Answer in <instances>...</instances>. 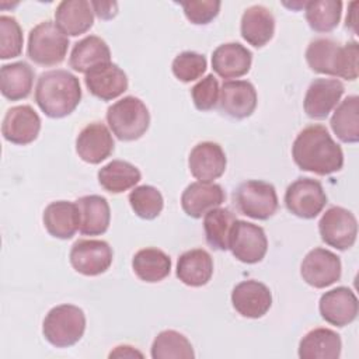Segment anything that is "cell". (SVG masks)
Here are the masks:
<instances>
[{"instance_id":"7c38bea8","label":"cell","mask_w":359,"mask_h":359,"mask_svg":"<svg viewBox=\"0 0 359 359\" xmlns=\"http://www.w3.org/2000/svg\"><path fill=\"white\" fill-rule=\"evenodd\" d=\"M69 258L72 266L79 273L97 276L111 266L114 252L104 240H77L72 245Z\"/></svg>"},{"instance_id":"277c9868","label":"cell","mask_w":359,"mask_h":359,"mask_svg":"<svg viewBox=\"0 0 359 359\" xmlns=\"http://www.w3.org/2000/svg\"><path fill=\"white\" fill-rule=\"evenodd\" d=\"M107 122L119 140L132 142L142 137L149 129L150 112L140 98L128 95L108 108Z\"/></svg>"},{"instance_id":"9a60e30c","label":"cell","mask_w":359,"mask_h":359,"mask_svg":"<svg viewBox=\"0 0 359 359\" xmlns=\"http://www.w3.org/2000/svg\"><path fill=\"white\" fill-rule=\"evenodd\" d=\"M344 91V84L337 79L313 80L304 95V112L311 119H325L337 108Z\"/></svg>"},{"instance_id":"ab89813d","label":"cell","mask_w":359,"mask_h":359,"mask_svg":"<svg viewBox=\"0 0 359 359\" xmlns=\"http://www.w3.org/2000/svg\"><path fill=\"white\" fill-rule=\"evenodd\" d=\"M219 94H220L219 81L213 74L205 76L191 88V97H192L194 105L199 111L213 109L219 102Z\"/></svg>"},{"instance_id":"f546056e","label":"cell","mask_w":359,"mask_h":359,"mask_svg":"<svg viewBox=\"0 0 359 359\" xmlns=\"http://www.w3.org/2000/svg\"><path fill=\"white\" fill-rule=\"evenodd\" d=\"M35 72L27 62L3 65L0 69V90L10 101L27 98L32 90Z\"/></svg>"},{"instance_id":"2e32d148","label":"cell","mask_w":359,"mask_h":359,"mask_svg":"<svg viewBox=\"0 0 359 359\" xmlns=\"http://www.w3.org/2000/svg\"><path fill=\"white\" fill-rule=\"evenodd\" d=\"M255 87L247 80H229L222 84L219 94V109L234 118L244 119L257 108Z\"/></svg>"},{"instance_id":"ee69618b","label":"cell","mask_w":359,"mask_h":359,"mask_svg":"<svg viewBox=\"0 0 359 359\" xmlns=\"http://www.w3.org/2000/svg\"><path fill=\"white\" fill-rule=\"evenodd\" d=\"M356 4H358L356 1H352V3L349 4V7H351L349 14H351V15H346V24H345V25H346V28H352L355 34H356V18H355L356 11L353 10V7H355Z\"/></svg>"},{"instance_id":"74e56055","label":"cell","mask_w":359,"mask_h":359,"mask_svg":"<svg viewBox=\"0 0 359 359\" xmlns=\"http://www.w3.org/2000/svg\"><path fill=\"white\" fill-rule=\"evenodd\" d=\"M22 29L11 15H0V57L3 60L17 57L22 52Z\"/></svg>"},{"instance_id":"4dcf8cb0","label":"cell","mask_w":359,"mask_h":359,"mask_svg":"<svg viewBox=\"0 0 359 359\" xmlns=\"http://www.w3.org/2000/svg\"><path fill=\"white\" fill-rule=\"evenodd\" d=\"M132 268L140 280L156 283L161 282L170 275L171 258L163 250L147 247L139 250L133 255Z\"/></svg>"},{"instance_id":"60d3db41","label":"cell","mask_w":359,"mask_h":359,"mask_svg":"<svg viewBox=\"0 0 359 359\" xmlns=\"http://www.w3.org/2000/svg\"><path fill=\"white\" fill-rule=\"evenodd\" d=\"M180 6L188 21L195 25H205L217 17L222 3L217 0H187L180 1Z\"/></svg>"},{"instance_id":"9c48e42d","label":"cell","mask_w":359,"mask_h":359,"mask_svg":"<svg viewBox=\"0 0 359 359\" xmlns=\"http://www.w3.org/2000/svg\"><path fill=\"white\" fill-rule=\"evenodd\" d=\"M321 240L339 251L351 248L358 236V222L355 215L341 206H331L323 213L318 222Z\"/></svg>"},{"instance_id":"d590c367","label":"cell","mask_w":359,"mask_h":359,"mask_svg":"<svg viewBox=\"0 0 359 359\" xmlns=\"http://www.w3.org/2000/svg\"><path fill=\"white\" fill-rule=\"evenodd\" d=\"M309 27L316 32H330L338 27L342 14V1L339 0H314L307 1L304 7Z\"/></svg>"},{"instance_id":"ffe728a7","label":"cell","mask_w":359,"mask_h":359,"mask_svg":"<svg viewBox=\"0 0 359 359\" xmlns=\"http://www.w3.org/2000/svg\"><path fill=\"white\" fill-rule=\"evenodd\" d=\"M84 83L87 90L102 101L118 98L128 90L126 73L115 63H105L86 73Z\"/></svg>"},{"instance_id":"f1b7e54d","label":"cell","mask_w":359,"mask_h":359,"mask_svg":"<svg viewBox=\"0 0 359 359\" xmlns=\"http://www.w3.org/2000/svg\"><path fill=\"white\" fill-rule=\"evenodd\" d=\"M341 337L330 328H314L299 342L302 359H338L341 355Z\"/></svg>"},{"instance_id":"1f68e13d","label":"cell","mask_w":359,"mask_h":359,"mask_svg":"<svg viewBox=\"0 0 359 359\" xmlns=\"http://www.w3.org/2000/svg\"><path fill=\"white\" fill-rule=\"evenodd\" d=\"M140 178L139 168L123 160H112L98 170L100 185L111 194H122L133 188Z\"/></svg>"},{"instance_id":"d6a6232c","label":"cell","mask_w":359,"mask_h":359,"mask_svg":"<svg viewBox=\"0 0 359 359\" xmlns=\"http://www.w3.org/2000/svg\"><path fill=\"white\" fill-rule=\"evenodd\" d=\"M330 125L341 142L356 143L359 140V97H346L334 111Z\"/></svg>"},{"instance_id":"e0dca14e","label":"cell","mask_w":359,"mask_h":359,"mask_svg":"<svg viewBox=\"0 0 359 359\" xmlns=\"http://www.w3.org/2000/svg\"><path fill=\"white\" fill-rule=\"evenodd\" d=\"M227 158L220 144L201 142L189 153L188 167L194 178L202 182H212L226 171Z\"/></svg>"},{"instance_id":"ac0fdd59","label":"cell","mask_w":359,"mask_h":359,"mask_svg":"<svg viewBox=\"0 0 359 359\" xmlns=\"http://www.w3.org/2000/svg\"><path fill=\"white\" fill-rule=\"evenodd\" d=\"M318 310L321 317L337 327H345L355 321L359 310L356 294L346 286H338L320 297Z\"/></svg>"},{"instance_id":"d6986e66","label":"cell","mask_w":359,"mask_h":359,"mask_svg":"<svg viewBox=\"0 0 359 359\" xmlns=\"http://www.w3.org/2000/svg\"><path fill=\"white\" fill-rule=\"evenodd\" d=\"M114 147L112 135L101 122L88 123L76 139V151L88 164H100L107 160L112 154Z\"/></svg>"},{"instance_id":"8992f818","label":"cell","mask_w":359,"mask_h":359,"mask_svg":"<svg viewBox=\"0 0 359 359\" xmlns=\"http://www.w3.org/2000/svg\"><path fill=\"white\" fill-rule=\"evenodd\" d=\"M67 48V35L50 20L39 22L29 31L27 55L39 66H56L62 63L66 57Z\"/></svg>"},{"instance_id":"484cf974","label":"cell","mask_w":359,"mask_h":359,"mask_svg":"<svg viewBox=\"0 0 359 359\" xmlns=\"http://www.w3.org/2000/svg\"><path fill=\"white\" fill-rule=\"evenodd\" d=\"M241 36L252 46L266 45L275 34V17L265 6L255 4L248 7L241 17Z\"/></svg>"},{"instance_id":"44dd1931","label":"cell","mask_w":359,"mask_h":359,"mask_svg":"<svg viewBox=\"0 0 359 359\" xmlns=\"http://www.w3.org/2000/svg\"><path fill=\"white\" fill-rule=\"evenodd\" d=\"M224 199L226 194L219 184L196 181L184 189L181 195V206L189 217L199 219L210 209L219 208Z\"/></svg>"},{"instance_id":"8d00e7d4","label":"cell","mask_w":359,"mask_h":359,"mask_svg":"<svg viewBox=\"0 0 359 359\" xmlns=\"http://www.w3.org/2000/svg\"><path fill=\"white\" fill-rule=\"evenodd\" d=\"M129 203L133 212L144 220L156 219L164 208L161 192L151 185H140L130 191Z\"/></svg>"},{"instance_id":"8fae6325","label":"cell","mask_w":359,"mask_h":359,"mask_svg":"<svg viewBox=\"0 0 359 359\" xmlns=\"http://www.w3.org/2000/svg\"><path fill=\"white\" fill-rule=\"evenodd\" d=\"M341 271L342 265L339 257L320 247L309 251L300 265L303 280L316 289L328 287L339 280Z\"/></svg>"},{"instance_id":"b9f144b4","label":"cell","mask_w":359,"mask_h":359,"mask_svg":"<svg viewBox=\"0 0 359 359\" xmlns=\"http://www.w3.org/2000/svg\"><path fill=\"white\" fill-rule=\"evenodd\" d=\"M93 11L101 20H111L118 14V3L115 1H90Z\"/></svg>"},{"instance_id":"836d02e7","label":"cell","mask_w":359,"mask_h":359,"mask_svg":"<svg viewBox=\"0 0 359 359\" xmlns=\"http://www.w3.org/2000/svg\"><path fill=\"white\" fill-rule=\"evenodd\" d=\"M236 216L230 209L215 208L203 215V230L206 243L219 251L229 250L231 229L236 223Z\"/></svg>"},{"instance_id":"ba28073f","label":"cell","mask_w":359,"mask_h":359,"mask_svg":"<svg viewBox=\"0 0 359 359\" xmlns=\"http://www.w3.org/2000/svg\"><path fill=\"white\" fill-rule=\"evenodd\" d=\"M327 203V195L320 181L304 177L293 181L285 192L286 209L302 219H314Z\"/></svg>"},{"instance_id":"30bf717a","label":"cell","mask_w":359,"mask_h":359,"mask_svg":"<svg viewBox=\"0 0 359 359\" xmlns=\"http://www.w3.org/2000/svg\"><path fill=\"white\" fill-rule=\"evenodd\" d=\"M229 250H231L233 255L238 261L244 264H257L262 261L266 254V234L258 224L245 220H236L230 234Z\"/></svg>"},{"instance_id":"603a6c76","label":"cell","mask_w":359,"mask_h":359,"mask_svg":"<svg viewBox=\"0 0 359 359\" xmlns=\"http://www.w3.org/2000/svg\"><path fill=\"white\" fill-rule=\"evenodd\" d=\"M55 24L65 35L86 34L94 24V11L87 0H63L55 11Z\"/></svg>"},{"instance_id":"83f0119b","label":"cell","mask_w":359,"mask_h":359,"mask_svg":"<svg viewBox=\"0 0 359 359\" xmlns=\"http://www.w3.org/2000/svg\"><path fill=\"white\" fill-rule=\"evenodd\" d=\"M111 62V50L107 42L97 36L88 35L74 43L69 65L79 73H88L91 69Z\"/></svg>"},{"instance_id":"3957f363","label":"cell","mask_w":359,"mask_h":359,"mask_svg":"<svg viewBox=\"0 0 359 359\" xmlns=\"http://www.w3.org/2000/svg\"><path fill=\"white\" fill-rule=\"evenodd\" d=\"M304 56L309 67L316 73L349 81L358 79L359 49L355 41L339 45L331 38H317L309 43Z\"/></svg>"},{"instance_id":"f35d334b","label":"cell","mask_w":359,"mask_h":359,"mask_svg":"<svg viewBox=\"0 0 359 359\" xmlns=\"http://www.w3.org/2000/svg\"><path fill=\"white\" fill-rule=\"evenodd\" d=\"M206 57L192 50L181 52L174 57L171 65L172 74L182 83H191L198 80L206 72Z\"/></svg>"},{"instance_id":"4316f807","label":"cell","mask_w":359,"mask_h":359,"mask_svg":"<svg viewBox=\"0 0 359 359\" xmlns=\"http://www.w3.org/2000/svg\"><path fill=\"white\" fill-rule=\"evenodd\" d=\"M80 212V229L84 236L104 234L111 222V209L108 201L101 195H86L76 201Z\"/></svg>"},{"instance_id":"7bdbcfd3","label":"cell","mask_w":359,"mask_h":359,"mask_svg":"<svg viewBox=\"0 0 359 359\" xmlns=\"http://www.w3.org/2000/svg\"><path fill=\"white\" fill-rule=\"evenodd\" d=\"M143 358V353L130 345H119L111 351L109 358Z\"/></svg>"},{"instance_id":"cb8c5ba5","label":"cell","mask_w":359,"mask_h":359,"mask_svg":"<svg viewBox=\"0 0 359 359\" xmlns=\"http://www.w3.org/2000/svg\"><path fill=\"white\" fill-rule=\"evenodd\" d=\"M43 226L56 238L69 240L80 229V212L76 202L56 201L43 210Z\"/></svg>"},{"instance_id":"7a4b0ae2","label":"cell","mask_w":359,"mask_h":359,"mask_svg":"<svg viewBox=\"0 0 359 359\" xmlns=\"http://www.w3.org/2000/svg\"><path fill=\"white\" fill-rule=\"evenodd\" d=\"M81 100L79 79L63 69L49 70L39 76L35 87V102L49 118H65Z\"/></svg>"},{"instance_id":"e575fe53","label":"cell","mask_w":359,"mask_h":359,"mask_svg":"<svg viewBox=\"0 0 359 359\" xmlns=\"http://www.w3.org/2000/svg\"><path fill=\"white\" fill-rule=\"evenodd\" d=\"M153 359H194L195 352L188 338L174 330H164L157 334L151 344Z\"/></svg>"},{"instance_id":"6da1fadb","label":"cell","mask_w":359,"mask_h":359,"mask_svg":"<svg viewBox=\"0 0 359 359\" xmlns=\"http://www.w3.org/2000/svg\"><path fill=\"white\" fill-rule=\"evenodd\" d=\"M292 157L303 171L330 175L344 165V151L323 125H310L299 132L292 146Z\"/></svg>"},{"instance_id":"4fadbf2b","label":"cell","mask_w":359,"mask_h":359,"mask_svg":"<svg viewBox=\"0 0 359 359\" xmlns=\"http://www.w3.org/2000/svg\"><path fill=\"white\" fill-rule=\"evenodd\" d=\"M41 130V118L31 105H17L7 109L3 123V137L13 144L32 143Z\"/></svg>"},{"instance_id":"52a82bcc","label":"cell","mask_w":359,"mask_h":359,"mask_svg":"<svg viewBox=\"0 0 359 359\" xmlns=\"http://www.w3.org/2000/svg\"><path fill=\"white\" fill-rule=\"evenodd\" d=\"M234 202L243 215L257 220H266L273 216L279 205L275 187L259 180L240 184L234 192Z\"/></svg>"},{"instance_id":"5bb4252c","label":"cell","mask_w":359,"mask_h":359,"mask_svg":"<svg viewBox=\"0 0 359 359\" xmlns=\"http://www.w3.org/2000/svg\"><path fill=\"white\" fill-rule=\"evenodd\" d=\"M234 310L247 318H261L272 306V293L266 285L255 279L237 283L231 292Z\"/></svg>"},{"instance_id":"5b68a950","label":"cell","mask_w":359,"mask_h":359,"mask_svg":"<svg viewBox=\"0 0 359 359\" xmlns=\"http://www.w3.org/2000/svg\"><path fill=\"white\" fill-rule=\"evenodd\" d=\"M86 331L84 311L74 304H59L48 311L42 324L45 339L56 348L79 342Z\"/></svg>"},{"instance_id":"7402d4cb","label":"cell","mask_w":359,"mask_h":359,"mask_svg":"<svg viewBox=\"0 0 359 359\" xmlns=\"http://www.w3.org/2000/svg\"><path fill=\"white\" fill-rule=\"evenodd\" d=\"M252 53L238 42L219 45L212 53V69L222 79H237L250 72Z\"/></svg>"},{"instance_id":"d4e9b609","label":"cell","mask_w":359,"mask_h":359,"mask_svg":"<svg viewBox=\"0 0 359 359\" xmlns=\"http://www.w3.org/2000/svg\"><path fill=\"white\" fill-rule=\"evenodd\" d=\"M177 278L187 286L201 287L213 275V259L203 248H194L180 255L177 261Z\"/></svg>"}]
</instances>
